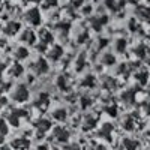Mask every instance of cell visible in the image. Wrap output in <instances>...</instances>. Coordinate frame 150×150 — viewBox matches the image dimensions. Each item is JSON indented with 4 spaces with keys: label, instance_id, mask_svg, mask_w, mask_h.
<instances>
[{
    "label": "cell",
    "instance_id": "cb8c5ba5",
    "mask_svg": "<svg viewBox=\"0 0 150 150\" xmlns=\"http://www.w3.org/2000/svg\"><path fill=\"white\" fill-rule=\"evenodd\" d=\"M135 78H137V81H138L140 84H147V81H149V72L147 71H138L135 74Z\"/></svg>",
    "mask_w": 150,
    "mask_h": 150
},
{
    "label": "cell",
    "instance_id": "6da1fadb",
    "mask_svg": "<svg viewBox=\"0 0 150 150\" xmlns=\"http://www.w3.org/2000/svg\"><path fill=\"white\" fill-rule=\"evenodd\" d=\"M12 99L15 102H26L29 99V90H27V86L20 84L17 86L14 90H12Z\"/></svg>",
    "mask_w": 150,
    "mask_h": 150
},
{
    "label": "cell",
    "instance_id": "7a4b0ae2",
    "mask_svg": "<svg viewBox=\"0 0 150 150\" xmlns=\"http://www.w3.org/2000/svg\"><path fill=\"white\" fill-rule=\"evenodd\" d=\"M69 131L65 126H56L53 131V137L57 143H68L69 141Z\"/></svg>",
    "mask_w": 150,
    "mask_h": 150
},
{
    "label": "cell",
    "instance_id": "b9f144b4",
    "mask_svg": "<svg viewBox=\"0 0 150 150\" xmlns=\"http://www.w3.org/2000/svg\"><path fill=\"white\" fill-rule=\"evenodd\" d=\"M38 150H48V146H47V144H42V146H38Z\"/></svg>",
    "mask_w": 150,
    "mask_h": 150
},
{
    "label": "cell",
    "instance_id": "f6af8a7d",
    "mask_svg": "<svg viewBox=\"0 0 150 150\" xmlns=\"http://www.w3.org/2000/svg\"><path fill=\"white\" fill-rule=\"evenodd\" d=\"M92 150H105L104 147H101V146H96V147H93Z\"/></svg>",
    "mask_w": 150,
    "mask_h": 150
},
{
    "label": "cell",
    "instance_id": "277c9868",
    "mask_svg": "<svg viewBox=\"0 0 150 150\" xmlns=\"http://www.w3.org/2000/svg\"><path fill=\"white\" fill-rule=\"evenodd\" d=\"M32 69H33V72L36 74V75H44V74H47L48 72V62L45 60V59H42V57H39L36 62H33L32 63Z\"/></svg>",
    "mask_w": 150,
    "mask_h": 150
},
{
    "label": "cell",
    "instance_id": "d590c367",
    "mask_svg": "<svg viewBox=\"0 0 150 150\" xmlns=\"http://www.w3.org/2000/svg\"><path fill=\"white\" fill-rule=\"evenodd\" d=\"M87 38H89V33H87V32H83V33L77 38V41H78V44H84Z\"/></svg>",
    "mask_w": 150,
    "mask_h": 150
},
{
    "label": "cell",
    "instance_id": "9a60e30c",
    "mask_svg": "<svg viewBox=\"0 0 150 150\" xmlns=\"http://www.w3.org/2000/svg\"><path fill=\"white\" fill-rule=\"evenodd\" d=\"M112 131H114V128H112V125H110V123H105V125H102V126H101V131H99V135H101V137H104V138H105L107 141H111V134H112Z\"/></svg>",
    "mask_w": 150,
    "mask_h": 150
},
{
    "label": "cell",
    "instance_id": "ab89813d",
    "mask_svg": "<svg viewBox=\"0 0 150 150\" xmlns=\"http://www.w3.org/2000/svg\"><path fill=\"white\" fill-rule=\"evenodd\" d=\"M144 111H146L147 116H150V102H146L144 104Z\"/></svg>",
    "mask_w": 150,
    "mask_h": 150
},
{
    "label": "cell",
    "instance_id": "8992f818",
    "mask_svg": "<svg viewBox=\"0 0 150 150\" xmlns=\"http://www.w3.org/2000/svg\"><path fill=\"white\" fill-rule=\"evenodd\" d=\"M11 147L15 149V150H27L30 147V140L24 138V137H17V138L12 140Z\"/></svg>",
    "mask_w": 150,
    "mask_h": 150
},
{
    "label": "cell",
    "instance_id": "44dd1931",
    "mask_svg": "<svg viewBox=\"0 0 150 150\" xmlns=\"http://www.w3.org/2000/svg\"><path fill=\"white\" fill-rule=\"evenodd\" d=\"M56 84H57V87L62 90V92H68L69 90V84H68V78L65 77V75H60V77L57 78V81H56Z\"/></svg>",
    "mask_w": 150,
    "mask_h": 150
},
{
    "label": "cell",
    "instance_id": "30bf717a",
    "mask_svg": "<svg viewBox=\"0 0 150 150\" xmlns=\"http://www.w3.org/2000/svg\"><path fill=\"white\" fill-rule=\"evenodd\" d=\"M62 56H63V48H62L60 45H53L51 48H50V51H48V57H50V60L57 62Z\"/></svg>",
    "mask_w": 150,
    "mask_h": 150
},
{
    "label": "cell",
    "instance_id": "f35d334b",
    "mask_svg": "<svg viewBox=\"0 0 150 150\" xmlns=\"http://www.w3.org/2000/svg\"><path fill=\"white\" fill-rule=\"evenodd\" d=\"M8 104V99H6V96H0V107H5Z\"/></svg>",
    "mask_w": 150,
    "mask_h": 150
},
{
    "label": "cell",
    "instance_id": "2e32d148",
    "mask_svg": "<svg viewBox=\"0 0 150 150\" xmlns=\"http://www.w3.org/2000/svg\"><path fill=\"white\" fill-rule=\"evenodd\" d=\"M53 119L57 122H65L68 119V111L65 108H56L53 111Z\"/></svg>",
    "mask_w": 150,
    "mask_h": 150
},
{
    "label": "cell",
    "instance_id": "e0dca14e",
    "mask_svg": "<svg viewBox=\"0 0 150 150\" xmlns=\"http://www.w3.org/2000/svg\"><path fill=\"white\" fill-rule=\"evenodd\" d=\"M123 147H125V150H138L140 143L137 140H132V138H125L123 140Z\"/></svg>",
    "mask_w": 150,
    "mask_h": 150
},
{
    "label": "cell",
    "instance_id": "ba28073f",
    "mask_svg": "<svg viewBox=\"0 0 150 150\" xmlns=\"http://www.w3.org/2000/svg\"><path fill=\"white\" fill-rule=\"evenodd\" d=\"M39 39H41V45L47 47V45H50V44H53L54 36H53V33L50 32V30L41 29V32H39Z\"/></svg>",
    "mask_w": 150,
    "mask_h": 150
},
{
    "label": "cell",
    "instance_id": "603a6c76",
    "mask_svg": "<svg viewBox=\"0 0 150 150\" xmlns=\"http://www.w3.org/2000/svg\"><path fill=\"white\" fill-rule=\"evenodd\" d=\"M81 86L86 87V89H92V87L96 86V78L93 75H87V77H84V80L81 81Z\"/></svg>",
    "mask_w": 150,
    "mask_h": 150
},
{
    "label": "cell",
    "instance_id": "ee69618b",
    "mask_svg": "<svg viewBox=\"0 0 150 150\" xmlns=\"http://www.w3.org/2000/svg\"><path fill=\"white\" fill-rule=\"evenodd\" d=\"M69 150H80V147H78V146H71Z\"/></svg>",
    "mask_w": 150,
    "mask_h": 150
},
{
    "label": "cell",
    "instance_id": "83f0119b",
    "mask_svg": "<svg viewBox=\"0 0 150 150\" xmlns=\"http://www.w3.org/2000/svg\"><path fill=\"white\" fill-rule=\"evenodd\" d=\"M147 53H149V50H147V47L144 44H140L138 47L135 48V54H137V57H140V59H144L147 56Z\"/></svg>",
    "mask_w": 150,
    "mask_h": 150
},
{
    "label": "cell",
    "instance_id": "3957f363",
    "mask_svg": "<svg viewBox=\"0 0 150 150\" xmlns=\"http://www.w3.org/2000/svg\"><path fill=\"white\" fill-rule=\"evenodd\" d=\"M26 20L32 24V26H39L42 23V17H41V12L38 8H32L26 12Z\"/></svg>",
    "mask_w": 150,
    "mask_h": 150
},
{
    "label": "cell",
    "instance_id": "60d3db41",
    "mask_svg": "<svg viewBox=\"0 0 150 150\" xmlns=\"http://www.w3.org/2000/svg\"><path fill=\"white\" fill-rule=\"evenodd\" d=\"M107 42H108V39H101V41H99V48L107 47Z\"/></svg>",
    "mask_w": 150,
    "mask_h": 150
},
{
    "label": "cell",
    "instance_id": "7c38bea8",
    "mask_svg": "<svg viewBox=\"0 0 150 150\" xmlns=\"http://www.w3.org/2000/svg\"><path fill=\"white\" fill-rule=\"evenodd\" d=\"M96 123H98V117L96 116H92V114H87L84 117V122H83V129L84 131H90L96 126Z\"/></svg>",
    "mask_w": 150,
    "mask_h": 150
},
{
    "label": "cell",
    "instance_id": "681fc988",
    "mask_svg": "<svg viewBox=\"0 0 150 150\" xmlns=\"http://www.w3.org/2000/svg\"><path fill=\"white\" fill-rule=\"evenodd\" d=\"M149 144H150V143H149Z\"/></svg>",
    "mask_w": 150,
    "mask_h": 150
},
{
    "label": "cell",
    "instance_id": "484cf974",
    "mask_svg": "<svg viewBox=\"0 0 150 150\" xmlns=\"http://www.w3.org/2000/svg\"><path fill=\"white\" fill-rule=\"evenodd\" d=\"M114 50L117 53H125V50H126V39L119 38V39L114 42Z\"/></svg>",
    "mask_w": 150,
    "mask_h": 150
},
{
    "label": "cell",
    "instance_id": "7402d4cb",
    "mask_svg": "<svg viewBox=\"0 0 150 150\" xmlns=\"http://www.w3.org/2000/svg\"><path fill=\"white\" fill-rule=\"evenodd\" d=\"M23 72H24V69H23V66H21V65H18V63L12 65V66H11V69H9L11 77H14V78H20L21 75H23Z\"/></svg>",
    "mask_w": 150,
    "mask_h": 150
},
{
    "label": "cell",
    "instance_id": "5bb4252c",
    "mask_svg": "<svg viewBox=\"0 0 150 150\" xmlns=\"http://www.w3.org/2000/svg\"><path fill=\"white\" fill-rule=\"evenodd\" d=\"M21 41H23V42H26V44L33 45V44L36 42V35H35V32H33V30H30V29L24 30V32H23V35H21Z\"/></svg>",
    "mask_w": 150,
    "mask_h": 150
},
{
    "label": "cell",
    "instance_id": "5b68a950",
    "mask_svg": "<svg viewBox=\"0 0 150 150\" xmlns=\"http://www.w3.org/2000/svg\"><path fill=\"white\" fill-rule=\"evenodd\" d=\"M35 105L38 110H41V111H45L47 107L50 105V95L47 92H41L39 95H38L36 98V101H35Z\"/></svg>",
    "mask_w": 150,
    "mask_h": 150
},
{
    "label": "cell",
    "instance_id": "8fae6325",
    "mask_svg": "<svg viewBox=\"0 0 150 150\" xmlns=\"http://www.w3.org/2000/svg\"><path fill=\"white\" fill-rule=\"evenodd\" d=\"M20 29H21V26H20L18 21H9L5 26V33L8 36H14V35H17L20 32Z\"/></svg>",
    "mask_w": 150,
    "mask_h": 150
},
{
    "label": "cell",
    "instance_id": "74e56055",
    "mask_svg": "<svg viewBox=\"0 0 150 150\" xmlns=\"http://www.w3.org/2000/svg\"><path fill=\"white\" fill-rule=\"evenodd\" d=\"M71 3H72L74 8H80L83 5V0H71Z\"/></svg>",
    "mask_w": 150,
    "mask_h": 150
},
{
    "label": "cell",
    "instance_id": "f1b7e54d",
    "mask_svg": "<svg viewBox=\"0 0 150 150\" xmlns=\"http://www.w3.org/2000/svg\"><path fill=\"white\" fill-rule=\"evenodd\" d=\"M84 66H86V54H80V57L77 59V62H75V69L81 71Z\"/></svg>",
    "mask_w": 150,
    "mask_h": 150
},
{
    "label": "cell",
    "instance_id": "1f68e13d",
    "mask_svg": "<svg viewBox=\"0 0 150 150\" xmlns=\"http://www.w3.org/2000/svg\"><path fill=\"white\" fill-rule=\"evenodd\" d=\"M8 122L5 120V119H0V134H3L5 137L8 135V132H9V128H8Z\"/></svg>",
    "mask_w": 150,
    "mask_h": 150
},
{
    "label": "cell",
    "instance_id": "52a82bcc",
    "mask_svg": "<svg viewBox=\"0 0 150 150\" xmlns=\"http://www.w3.org/2000/svg\"><path fill=\"white\" fill-rule=\"evenodd\" d=\"M35 128H36V131H38V134H45L47 131H50L51 129V122H50L48 119H38L36 122H35Z\"/></svg>",
    "mask_w": 150,
    "mask_h": 150
},
{
    "label": "cell",
    "instance_id": "9c48e42d",
    "mask_svg": "<svg viewBox=\"0 0 150 150\" xmlns=\"http://www.w3.org/2000/svg\"><path fill=\"white\" fill-rule=\"evenodd\" d=\"M20 119H21L20 111H18V110H11V111L8 112L6 122L11 125V126H18V125H20Z\"/></svg>",
    "mask_w": 150,
    "mask_h": 150
},
{
    "label": "cell",
    "instance_id": "4fadbf2b",
    "mask_svg": "<svg viewBox=\"0 0 150 150\" xmlns=\"http://www.w3.org/2000/svg\"><path fill=\"white\" fill-rule=\"evenodd\" d=\"M107 21H108V18H107V17H95V18H92V20H90V26H92V29H93V30L99 32V30L102 29L104 24H107Z\"/></svg>",
    "mask_w": 150,
    "mask_h": 150
},
{
    "label": "cell",
    "instance_id": "f546056e",
    "mask_svg": "<svg viewBox=\"0 0 150 150\" xmlns=\"http://www.w3.org/2000/svg\"><path fill=\"white\" fill-rule=\"evenodd\" d=\"M104 111L107 112L108 116H111V117H116V116H117V107H116L114 104H110V105H107V107L104 108Z\"/></svg>",
    "mask_w": 150,
    "mask_h": 150
},
{
    "label": "cell",
    "instance_id": "8d00e7d4",
    "mask_svg": "<svg viewBox=\"0 0 150 150\" xmlns=\"http://www.w3.org/2000/svg\"><path fill=\"white\" fill-rule=\"evenodd\" d=\"M5 69H6V66L3 65V63H0V84H2L3 83V72H5Z\"/></svg>",
    "mask_w": 150,
    "mask_h": 150
},
{
    "label": "cell",
    "instance_id": "4316f807",
    "mask_svg": "<svg viewBox=\"0 0 150 150\" xmlns=\"http://www.w3.org/2000/svg\"><path fill=\"white\" fill-rule=\"evenodd\" d=\"M104 87H105L107 90H114L116 87H117V81H116V78L107 77V78L104 80Z\"/></svg>",
    "mask_w": 150,
    "mask_h": 150
},
{
    "label": "cell",
    "instance_id": "7bdbcfd3",
    "mask_svg": "<svg viewBox=\"0 0 150 150\" xmlns=\"http://www.w3.org/2000/svg\"><path fill=\"white\" fill-rule=\"evenodd\" d=\"M3 141H5V135L0 134V144H3Z\"/></svg>",
    "mask_w": 150,
    "mask_h": 150
},
{
    "label": "cell",
    "instance_id": "7dc6e473",
    "mask_svg": "<svg viewBox=\"0 0 150 150\" xmlns=\"http://www.w3.org/2000/svg\"><path fill=\"white\" fill-rule=\"evenodd\" d=\"M2 44H3V42H2V39H0V45H2Z\"/></svg>",
    "mask_w": 150,
    "mask_h": 150
},
{
    "label": "cell",
    "instance_id": "d4e9b609",
    "mask_svg": "<svg viewBox=\"0 0 150 150\" xmlns=\"http://www.w3.org/2000/svg\"><path fill=\"white\" fill-rule=\"evenodd\" d=\"M15 57L18 60H24V59H27L29 57V50L26 47H18L15 50Z\"/></svg>",
    "mask_w": 150,
    "mask_h": 150
},
{
    "label": "cell",
    "instance_id": "ffe728a7",
    "mask_svg": "<svg viewBox=\"0 0 150 150\" xmlns=\"http://www.w3.org/2000/svg\"><path fill=\"white\" fill-rule=\"evenodd\" d=\"M122 101L125 102V104H134V101H135V92L134 90H126V92H123L122 93Z\"/></svg>",
    "mask_w": 150,
    "mask_h": 150
},
{
    "label": "cell",
    "instance_id": "d6a6232c",
    "mask_svg": "<svg viewBox=\"0 0 150 150\" xmlns=\"http://www.w3.org/2000/svg\"><path fill=\"white\" fill-rule=\"evenodd\" d=\"M69 27H71V24H69V23H66V21H60V23H57V24H56V29H57V30H60V32H68V30H69Z\"/></svg>",
    "mask_w": 150,
    "mask_h": 150
},
{
    "label": "cell",
    "instance_id": "ac0fdd59",
    "mask_svg": "<svg viewBox=\"0 0 150 150\" xmlns=\"http://www.w3.org/2000/svg\"><path fill=\"white\" fill-rule=\"evenodd\" d=\"M134 126H135V117L128 114L123 119V129L125 131H134Z\"/></svg>",
    "mask_w": 150,
    "mask_h": 150
},
{
    "label": "cell",
    "instance_id": "d6986e66",
    "mask_svg": "<svg viewBox=\"0 0 150 150\" xmlns=\"http://www.w3.org/2000/svg\"><path fill=\"white\" fill-rule=\"evenodd\" d=\"M101 62H102V65H105V66H112L116 63V56L112 53H105V54H102Z\"/></svg>",
    "mask_w": 150,
    "mask_h": 150
},
{
    "label": "cell",
    "instance_id": "e575fe53",
    "mask_svg": "<svg viewBox=\"0 0 150 150\" xmlns=\"http://www.w3.org/2000/svg\"><path fill=\"white\" fill-rule=\"evenodd\" d=\"M44 6V9H50V8H53V6H56L57 5V0H44V3H42Z\"/></svg>",
    "mask_w": 150,
    "mask_h": 150
},
{
    "label": "cell",
    "instance_id": "836d02e7",
    "mask_svg": "<svg viewBox=\"0 0 150 150\" xmlns=\"http://www.w3.org/2000/svg\"><path fill=\"white\" fill-rule=\"evenodd\" d=\"M105 6L111 11H116L117 9V2L116 0H105Z\"/></svg>",
    "mask_w": 150,
    "mask_h": 150
},
{
    "label": "cell",
    "instance_id": "bcb514c9",
    "mask_svg": "<svg viewBox=\"0 0 150 150\" xmlns=\"http://www.w3.org/2000/svg\"><path fill=\"white\" fill-rule=\"evenodd\" d=\"M0 150H11V147H0Z\"/></svg>",
    "mask_w": 150,
    "mask_h": 150
},
{
    "label": "cell",
    "instance_id": "4dcf8cb0",
    "mask_svg": "<svg viewBox=\"0 0 150 150\" xmlns=\"http://www.w3.org/2000/svg\"><path fill=\"white\" fill-rule=\"evenodd\" d=\"M80 102H81V104H80L81 108L86 110V108H89V107L92 105V98L87 96V95H86V96H81V98H80Z\"/></svg>",
    "mask_w": 150,
    "mask_h": 150
},
{
    "label": "cell",
    "instance_id": "c3c4849f",
    "mask_svg": "<svg viewBox=\"0 0 150 150\" xmlns=\"http://www.w3.org/2000/svg\"><path fill=\"white\" fill-rule=\"evenodd\" d=\"M149 63H150V62H149Z\"/></svg>",
    "mask_w": 150,
    "mask_h": 150
}]
</instances>
